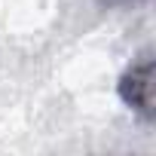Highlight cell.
<instances>
[{"label":"cell","instance_id":"cell-1","mask_svg":"<svg viewBox=\"0 0 156 156\" xmlns=\"http://www.w3.org/2000/svg\"><path fill=\"white\" fill-rule=\"evenodd\" d=\"M119 98L144 119H153V58L150 55H141V61L122 73Z\"/></svg>","mask_w":156,"mask_h":156}]
</instances>
